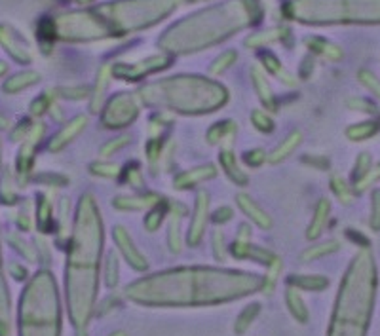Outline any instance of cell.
Wrapping results in <instances>:
<instances>
[{
	"mask_svg": "<svg viewBox=\"0 0 380 336\" xmlns=\"http://www.w3.org/2000/svg\"><path fill=\"white\" fill-rule=\"evenodd\" d=\"M363 76H365V82L369 84V88H373V90L377 91V93H379V95H380V84L377 82V80H373V76L367 75V73H363Z\"/></svg>",
	"mask_w": 380,
	"mask_h": 336,
	"instance_id": "cell-9",
	"label": "cell"
},
{
	"mask_svg": "<svg viewBox=\"0 0 380 336\" xmlns=\"http://www.w3.org/2000/svg\"><path fill=\"white\" fill-rule=\"evenodd\" d=\"M116 283H118V262H116V256L111 254L109 264H107V285L114 287Z\"/></svg>",
	"mask_w": 380,
	"mask_h": 336,
	"instance_id": "cell-6",
	"label": "cell"
},
{
	"mask_svg": "<svg viewBox=\"0 0 380 336\" xmlns=\"http://www.w3.org/2000/svg\"><path fill=\"white\" fill-rule=\"evenodd\" d=\"M287 304H289L291 314L295 315L300 323H306V319H308V310L305 308V302L300 300L297 292H287Z\"/></svg>",
	"mask_w": 380,
	"mask_h": 336,
	"instance_id": "cell-1",
	"label": "cell"
},
{
	"mask_svg": "<svg viewBox=\"0 0 380 336\" xmlns=\"http://www.w3.org/2000/svg\"><path fill=\"white\" fill-rule=\"evenodd\" d=\"M380 179V165L379 167H374V171L373 173H369V175H365V179L361 180V187H358L359 190H363V188L369 185V183H373V180Z\"/></svg>",
	"mask_w": 380,
	"mask_h": 336,
	"instance_id": "cell-8",
	"label": "cell"
},
{
	"mask_svg": "<svg viewBox=\"0 0 380 336\" xmlns=\"http://www.w3.org/2000/svg\"><path fill=\"white\" fill-rule=\"evenodd\" d=\"M377 124L374 122H365V124H361V126H354L348 129V135H350L354 141H363L367 137H371L373 133H377Z\"/></svg>",
	"mask_w": 380,
	"mask_h": 336,
	"instance_id": "cell-4",
	"label": "cell"
},
{
	"mask_svg": "<svg viewBox=\"0 0 380 336\" xmlns=\"http://www.w3.org/2000/svg\"><path fill=\"white\" fill-rule=\"evenodd\" d=\"M371 226L373 230H380V190L373 194V217H371Z\"/></svg>",
	"mask_w": 380,
	"mask_h": 336,
	"instance_id": "cell-7",
	"label": "cell"
},
{
	"mask_svg": "<svg viewBox=\"0 0 380 336\" xmlns=\"http://www.w3.org/2000/svg\"><path fill=\"white\" fill-rule=\"evenodd\" d=\"M111 336H126V335H124V333H114V335H111Z\"/></svg>",
	"mask_w": 380,
	"mask_h": 336,
	"instance_id": "cell-10",
	"label": "cell"
},
{
	"mask_svg": "<svg viewBox=\"0 0 380 336\" xmlns=\"http://www.w3.org/2000/svg\"><path fill=\"white\" fill-rule=\"evenodd\" d=\"M259 314V304H251V306H247L242 315L238 317V321H236V333L242 335V333H246L249 329V325L253 323L255 315Z\"/></svg>",
	"mask_w": 380,
	"mask_h": 336,
	"instance_id": "cell-3",
	"label": "cell"
},
{
	"mask_svg": "<svg viewBox=\"0 0 380 336\" xmlns=\"http://www.w3.org/2000/svg\"><path fill=\"white\" fill-rule=\"evenodd\" d=\"M293 285H298L302 289H312V291H320V289H325L329 285V281L325 277L312 276V277H295V279H289Z\"/></svg>",
	"mask_w": 380,
	"mask_h": 336,
	"instance_id": "cell-2",
	"label": "cell"
},
{
	"mask_svg": "<svg viewBox=\"0 0 380 336\" xmlns=\"http://www.w3.org/2000/svg\"><path fill=\"white\" fill-rule=\"evenodd\" d=\"M338 249V245H336L335 241H329V243H325L323 247H314V249H310V251H305L302 253V261H312V259H316V256H321V254H329L333 253V251H336Z\"/></svg>",
	"mask_w": 380,
	"mask_h": 336,
	"instance_id": "cell-5",
	"label": "cell"
}]
</instances>
